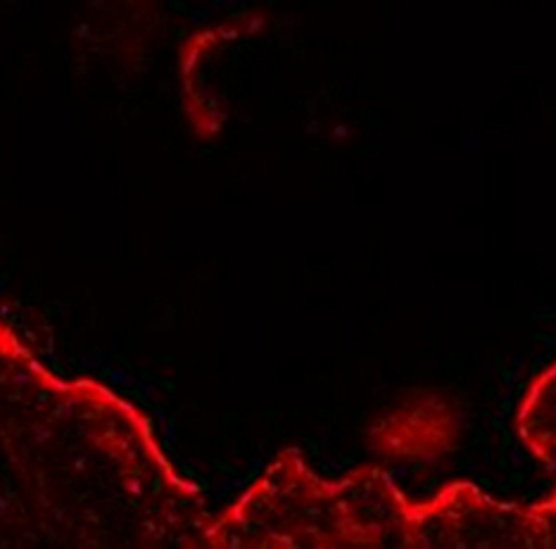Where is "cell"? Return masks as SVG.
Segmentation results:
<instances>
[{
    "label": "cell",
    "mask_w": 556,
    "mask_h": 549,
    "mask_svg": "<svg viewBox=\"0 0 556 549\" xmlns=\"http://www.w3.org/2000/svg\"><path fill=\"white\" fill-rule=\"evenodd\" d=\"M545 507L502 504L469 483H454L409 509V549L552 547Z\"/></svg>",
    "instance_id": "obj_1"
}]
</instances>
